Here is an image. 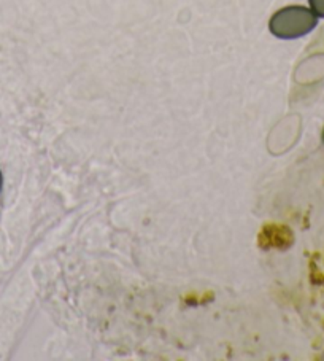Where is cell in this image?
<instances>
[{
	"label": "cell",
	"mask_w": 324,
	"mask_h": 361,
	"mask_svg": "<svg viewBox=\"0 0 324 361\" xmlns=\"http://www.w3.org/2000/svg\"><path fill=\"white\" fill-rule=\"evenodd\" d=\"M318 16L311 8L302 5H291L273 13L269 21L270 32L277 39L294 40L310 34L316 27Z\"/></svg>",
	"instance_id": "1"
},
{
	"label": "cell",
	"mask_w": 324,
	"mask_h": 361,
	"mask_svg": "<svg viewBox=\"0 0 324 361\" xmlns=\"http://www.w3.org/2000/svg\"><path fill=\"white\" fill-rule=\"evenodd\" d=\"M309 4L318 18H324V0H309Z\"/></svg>",
	"instance_id": "2"
},
{
	"label": "cell",
	"mask_w": 324,
	"mask_h": 361,
	"mask_svg": "<svg viewBox=\"0 0 324 361\" xmlns=\"http://www.w3.org/2000/svg\"><path fill=\"white\" fill-rule=\"evenodd\" d=\"M0 188H2V172H0Z\"/></svg>",
	"instance_id": "3"
},
{
	"label": "cell",
	"mask_w": 324,
	"mask_h": 361,
	"mask_svg": "<svg viewBox=\"0 0 324 361\" xmlns=\"http://www.w3.org/2000/svg\"><path fill=\"white\" fill-rule=\"evenodd\" d=\"M323 142H324V129H323Z\"/></svg>",
	"instance_id": "4"
}]
</instances>
